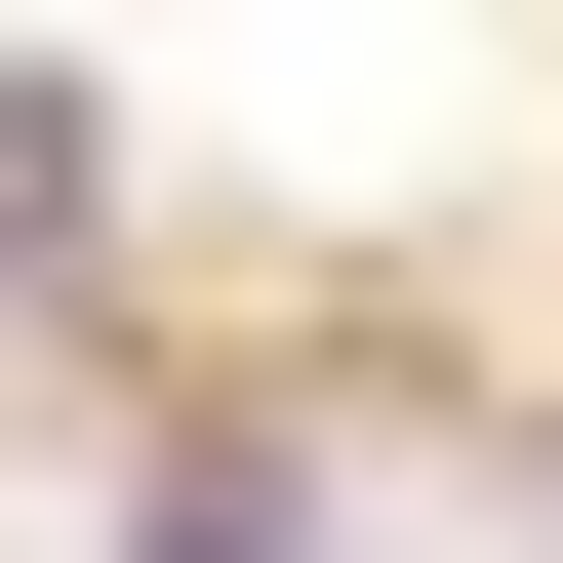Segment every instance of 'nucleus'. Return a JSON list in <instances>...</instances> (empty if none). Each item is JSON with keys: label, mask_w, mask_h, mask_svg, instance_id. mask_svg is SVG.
<instances>
[{"label": "nucleus", "mask_w": 563, "mask_h": 563, "mask_svg": "<svg viewBox=\"0 0 563 563\" xmlns=\"http://www.w3.org/2000/svg\"><path fill=\"white\" fill-rule=\"evenodd\" d=\"M0 242H81V81H0Z\"/></svg>", "instance_id": "nucleus-1"}]
</instances>
